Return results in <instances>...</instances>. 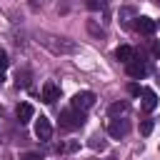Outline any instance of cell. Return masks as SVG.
<instances>
[{
	"instance_id": "cell-1",
	"label": "cell",
	"mask_w": 160,
	"mask_h": 160,
	"mask_svg": "<svg viewBox=\"0 0 160 160\" xmlns=\"http://www.w3.org/2000/svg\"><path fill=\"white\" fill-rule=\"evenodd\" d=\"M50 52H55V55H75L80 48H78V42L75 40H68V38H58V35H45L42 40H40Z\"/></svg>"
},
{
	"instance_id": "cell-2",
	"label": "cell",
	"mask_w": 160,
	"mask_h": 160,
	"mask_svg": "<svg viewBox=\"0 0 160 160\" xmlns=\"http://www.w3.org/2000/svg\"><path fill=\"white\" fill-rule=\"evenodd\" d=\"M82 122H85V115H82V110H62L60 112V125L65 128V130H78V128H82Z\"/></svg>"
},
{
	"instance_id": "cell-3",
	"label": "cell",
	"mask_w": 160,
	"mask_h": 160,
	"mask_svg": "<svg viewBox=\"0 0 160 160\" xmlns=\"http://www.w3.org/2000/svg\"><path fill=\"white\" fill-rule=\"evenodd\" d=\"M128 132H130V122H128L125 118H112V120L108 122V135H110V138L120 140V138H125Z\"/></svg>"
},
{
	"instance_id": "cell-4",
	"label": "cell",
	"mask_w": 160,
	"mask_h": 160,
	"mask_svg": "<svg viewBox=\"0 0 160 160\" xmlns=\"http://www.w3.org/2000/svg\"><path fill=\"white\" fill-rule=\"evenodd\" d=\"M95 105V92H90V90H82V92H78L75 98H72V108L75 110H90Z\"/></svg>"
},
{
	"instance_id": "cell-5",
	"label": "cell",
	"mask_w": 160,
	"mask_h": 160,
	"mask_svg": "<svg viewBox=\"0 0 160 160\" xmlns=\"http://www.w3.org/2000/svg\"><path fill=\"white\" fill-rule=\"evenodd\" d=\"M125 68H128V75L135 78V80H142V78L148 75V65H145V60H140V58H132Z\"/></svg>"
},
{
	"instance_id": "cell-6",
	"label": "cell",
	"mask_w": 160,
	"mask_h": 160,
	"mask_svg": "<svg viewBox=\"0 0 160 160\" xmlns=\"http://www.w3.org/2000/svg\"><path fill=\"white\" fill-rule=\"evenodd\" d=\"M35 135H38L40 140H45V142L52 138V125H50L48 118H40V120L35 122Z\"/></svg>"
},
{
	"instance_id": "cell-7",
	"label": "cell",
	"mask_w": 160,
	"mask_h": 160,
	"mask_svg": "<svg viewBox=\"0 0 160 160\" xmlns=\"http://www.w3.org/2000/svg\"><path fill=\"white\" fill-rule=\"evenodd\" d=\"M140 92H142V110H145V112H152V110L158 108V95H155V90L145 88V90H140Z\"/></svg>"
},
{
	"instance_id": "cell-8",
	"label": "cell",
	"mask_w": 160,
	"mask_h": 160,
	"mask_svg": "<svg viewBox=\"0 0 160 160\" xmlns=\"http://www.w3.org/2000/svg\"><path fill=\"white\" fill-rule=\"evenodd\" d=\"M58 98H60V88H58L52 80H48V82L42 85V100H45V102H55Z\"/></svg>"
},
{
	"instance_id": "cell-9",
	"label": "cell",
	"mask_w": 160,
	"mask_h": 160,
	"mask_svg": "<svg viewBox=\"0 0 160 160\" xmlns=\"http://www.w3.org/2000/svg\"><path fill=\"white\" fill-rule=\"evenodd\" d=\"M15 112H18V120H20V125H22V122L32 120V112H35V110H32V105H30V102H20Z\"/></svg>"
},
{
	"instance_id": "cell-10",
	"label": "cell",
	"mask_w": 160,
	"mask_h": 160,
	"mask_svg": "<svg viewBox=\"0 0 160 160\" xmlns=\"http://www.w3.org/2000/svg\"><path fill=\"white\" fill-rule=\"evenodd\" d=\"M115 58H118L120 62H125V65H128V62H130V60L135 58V50H132L130 45H120V48L115 50Z\"/></svg>"
},
{
	"instance_id": "cell-11",
	"label": "cell",
	"mask_w": 160,
	"mask_h": 160,
	"mask_svg": "<svg viewBox=\"0 0 160 160\" xmlns=\"http://www.w3.org/2000/svg\"><path fill=\"white\" fill-rule=\"evenodd\" d=\"M155 20H150V18H138V30L142 32V35H152L155 32Z\"/></svg>"
},
{
	"instance_id": "cell-12",
	"label": "cell",
	"mask_w": 160,
	"mask_h": 160,
	"mask_svg": "<svg viewBox=\"0 0 160 160\" xmlns=\"http://www.w3.org/2000/svg\"><path fill=\"white\" fill-rule=\"evenodd\" d=\"M128 110H130V105H128L125 100H120V102H112L108 112H110V118H122V115H125Z\"/></svg>"
},
{
	"instance_id": "cell-13",
	"label": "cell",
	"mask_w": 160,
	"mask_h": 160,
	"mask_svg": "<svg viewBox=\"0 0 160 160\" xmlns=\"http://www.w3.org/2000/svg\"><path fill=\"white\" fill-rule=\"evenodd\" d=\"M88 8L90 10H105L108 8V0H88Z\"/></svg>"
},
{
	"instance_id": "cell-14",
	"label": "cell",
	"mask_w": 160,
	"mask_h": 160,
	"mask_svg": "<svg viewBox=\"0 0 160 160\" xmlns=\"http://www.w3.org/2000/svg\"><path fill=\"white\" fill-rule=\"evenodd\" d=\"M140 132H142V135H150V132H152V120H150V118H145V120L140 122Z\"/></svg>"
},
{
	"instance_id": "cell-15",
	"label": "cell",
	"mask_w": 160,
	"mask_h": 160,
	"mask_svg": "<svg viewBox=\"0 0 160 160\" xmlns=\"http://www.w3.org/2000/svg\"><path fill=\"white\" fill-rule=\"evenodd\" d=\"M28 78H30V72H28V70L18 72V85H22V88H25V85H28Z\"/></svg>"
},
{
	"instance_id": "cell-16",
	"label": "cell",
	"mask_w": 160,
	"mask_h": 160,
	"mask_svg": "<svg viewBox=\"0 0 160 160\" xmlns=\"http://www.w3.org/2000/svg\"><path fill=\"white\" fill-rule=\"evenodd\" d=\"M22 160H42V155H40V152H25Z\"/></svg>"
},
{
	"instance_id": "cell-17",
	"label": "cell",
	"mask_w": 160,
	"mask_h": 160,
	"mask_svg": "<svg viewBox=\"0 0 160 160\" xmlns=\"http://www.w3.org/2000/svg\"><path fill=\"white\" fill-rule=\"evenodd\" d=\"M152 58H160V40H152Z\"/></svg>"
},
{
	"instance_id": "cell-18",
	"label": "cell",
	"mask_w": 160,
	"mask_h": 160,
	"mask_svg": "<svg viewBox=\"0 0 160 160\" xmlns=\"http://www.w3.org/2000/svg\"><path fill=\"white\" fill-rule=\"evenodd\" d=\"M5 68H8V55L0 52V70H5Z\"/></svg>"
},
{
	"instance_id": "cell-19",
	"label": "cell",
	"mask_w": 160,
	"mask_h": 160,
	"mask_svg": "<svg viewBox=\"0 0 160 160\" xmlns=\"http://www.w3.org/2000/svg\"><path fill=\"white\" fill-rule=\"evenodd\" d=\"M128 90H130V95H140V85H135V82H132Z\"/></svg>"
},
{
	"instance_id": "cell-20",
	"label": "cell",
	"mask_w": 160,
	"mask_h": 160,
	"mask_svg": "<svg viewBox=\"0 0 160 160\" xmlns=\"http://www.w3.org/2000/svg\"><path fill=\"white\" fill-rule=\"evenodd\" d=\"M2 80H5V75H2V70H0V85H2Z\"/></svg>"
}]
</instances>
